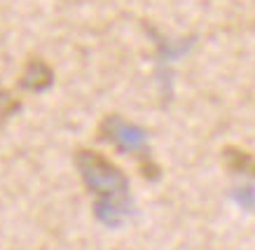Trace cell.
I'll use <instances>...</instances> for the list:
<instances>
[{
	"mask_svg": "<svg viewBox=\"0 0 255 250\" xmlns=\"http://www.w3.org/2000/svg\"><path fill=\"white\" fill-rule=\"evenodd\" d=\"M85 189L94 199V215L103 227L117 229L133 211L131 185L127 173L108 157L92 148H78L73 152Z\"/></svg>",
	"mask_w": 255,
	"mask_h": 250,
	"instance_id": "cell-1",
	"label": "cell"
},
{
	"mask_svg": "<svg viewBox=\"0 0 255 250\" xmlns=\"http://www.w3.org/2000/svg\"><path fill=\"white\" fill-rule=\"evenodd\" d=\"M96 138L103 143H110L122 155H131L138 162V171L145 180L157 182L162 178V168L152 159V152L147 145V131L143 126L127 122L122 115H106L101 119Z\"/></svg>",
	"mask_w": 255,
	"mask_h": 250,
	"instance_id": "cell-2",
	"label": "cell"
},
{
	"mask_svg": "<svg viewBox=\"0 0 255 250\" xmlns=\"http://www.w3.org/2000/svg\"><path fill=\"white\" fill-rule=\"evenodd\" d=\"M54 82V75L49 71V66H47L42 59H31V61L26 63V68L21 73V82L19 84L23 89H31V91H42L47 86Z\"/></svg>",
	"mask_w": 255,
	"mask_h": 250,
	"instance_id": "cell-3",
	"label": "cell"
},
{
	"mask_svg": "<svg viewBox=\"0 0 255 250\" xmlns=\"http://www.w3.org/2000/svg\"><path fill=\"white\" fill-rule=\"evenodd\" d=\"M225 162H227V168L234 173V175H251L253 173V159H251V155L248 152H244V150H237V148H225L223 152Z\"/></svg>",
	"mask_w": 255,
	"mask_h": 250,
	"instance_id": "cell-4",
	"label": "cell"
},
{
	"mask_svg": "<svg viewBox=\"0 0 255 250\" xmlns=\"http://www.w3.org/2000/svg\"><path fill=\"white\" fill-rule=\"evenodd\" d=\"M19 108H21V103L16 101L9 91H2V89H0V126L5 124L14 112H19Z\"/></svg>",
	"mask_w": 255,
	"mask_h": 250,
	"instance_id": "cell-5",
	"label": "cell"
}]
</instances>
